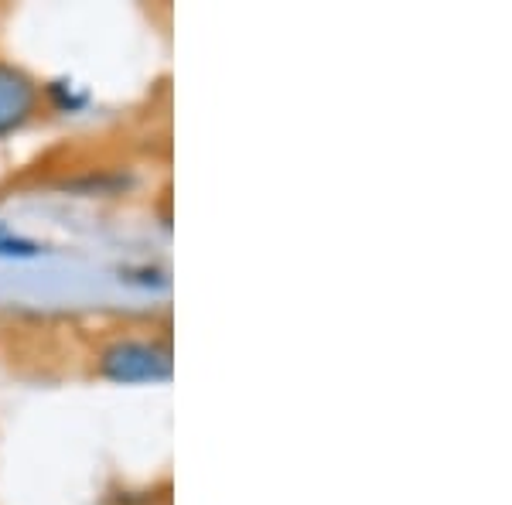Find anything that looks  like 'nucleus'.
<instances>
[{"instance_id":"obj_1","label":"nucleus","mask_w":512,"mask_h":505,"mask_svg":"<svg viewBox=\"0 0 512 505\" xmlns=\"http://www.w3.org/2000/svg\"><path fill=\"white\" fill-rule=\"evenodd\" d=\"M99 372L113 383H161L171 376V352L154 342H117L103 352Z\"/></svg>"},{"instance_id":"obj_2","label":"nucleus","mask_w":512,"mask_h":505,"mask_svg":"<svg viewBox=\"0 0 512 505\" xmlns=\"http://www.w3.org/2000/svg\"><path fill=\"white\" fill-rule=\"evenodd\" d=\"M35 106H38L35 82L24 76L21 69L0 62V137L24 127L31 120V113H35Z\"/></svg>"}]
</instances>
